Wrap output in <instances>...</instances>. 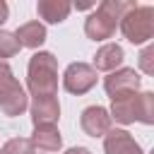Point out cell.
Returning <instances> with one entry per match:
<instances>
[{
  "instance_id": "6da1fadb",
  "label": "cell",
  "mask_w": 154,
  "mask_h": 154,
  "mask_svg": "<svg viewBox=\"0 0 154 154\" xmlns=\"http://www.w3.org/2000/svg\"><path fill=\"white\" fill-rule=\"evenodd\" d=\"M111 120L130 125L135 120L152 125L154 123V94L152 91H132V94H120L111 99Z\"/></svg>"
},
{
  "instance_id": "7a4b0ae2",
  "label": "cell",
  "mask_w": 154,
  "mask_h": 154,
  "mask_svg": "<svg viewBox=\"0 0 154 154\" xmlns=\"http://www.w3.org/2000/svg\"><path fill=\"white\" fill-rule=\"evenodd\" d=\"M132 7H135V2H125V0H103V2H99V7L84 22V34L91 41L111 38L116 34V26L120 24L123 14Z\"/></svg>"
},
{
  "instance_id": "3957f363",
  "label": "cell",
  "mask_w": 154,
  "mask_h": 154,
  "mask_svg": "<svg viewBox=\"0 0 154 154\" xmlns=\"http://www.w3.org/2000/svg\"><path fill=\"white\" fill-rule=\"evenodd\" d=\"M26 87L34 99L55 96L58 91V60L48 51H38L29 58L26 67Z\"/></svg>"
},
{
  "instance_id": "277c9868",
  "label": "cell",
  "mask_w": 154,
  "mask_h": 154,
  "mask_svg": "<svg viewBox=\"0 0 154 154\" xmlns=\"http://www.w3.org/2000/svg\"><path fill=\"white\" fill-rule=\"evenodd\" d=\"M120 31L135 46L147 43L154 36V7L135 5L132 10H128L123 14V19H120Z\"/></svg>"
},
{
  "instance_id": "5b68a950",
  "label": "cell",
  "mask_w": 154,
  "mask_h": 154,
  "mask_svg": "<svg viewBox=\"0 0 154 154\" xmlns=\"http://www.w3.org/2000/svg\"><path fill=\"white\" fill-rule=\"evenodd\" d=\"M0 108L5 116H22L29 108V96L14 75L0 82Z\"/></svg>"
},
{
  "instance_id": "8992f818",
  "label": "cell",
  "mask_w": 154,
  "mask_h": 154,
  "mask_svg": "<svg viewBox=\"0 0 154 154\" xmlns=\"http://www.w3.org/2000/svg\"><path fill=\"white\" fill-rule=\"evenodd\" d=\"M96 84V70L89 63H70L63 72V87L70 94H87Z\"/></svg>"
},
{
  "instance_id": "52a82bcc",
  "label": "cell",
  "mask_w": 154,
  "mask_h": 154,
  "mask_svg": "<svg viewBox=\"0 0 154 154\" xmlns=\"http://www.w3.org/2000/svg\"><path fill=\"white\" fill-rule=\"evenodd\" d=\"M140 82L142 79H140V75L132 67H118V70L108 72V77L103 79V89L113 99V96H120V94L140 91Z\"/></svg>"
},
{
  "instance_id": "ba28073f",
  "label": "cell",
  "mask_w": 154,
  "mask_h": 154,
  "mask_svg": "<svg viewBox=\"0 0 154 154\" xmlns=\"http://www.w3.org/2000/svg\"><path fill=\"white\" fill-rule=\"evenodd\" d=\"M79 125L89 137H103L111 130V116L103 106H89L79 116Z\"/></svg>"
},
{
  "instance_id": "9c48e42d",
  "label": "cell",
  "mask_w": 154,
  "mask_h": 154,
  "mask_svg": "<svg viewBox=\"0 0 154 154\" xmlns=\"http://www.w3.org/2000/svg\"><path fill=\"white\" fill-rule=\"evenodd\" d=\"M103 152L106 154H142V147L135 142V137L128 130L111 128L103 135Z\"/></svg>"
},
{
  "instance_id": "30bf717a",
  "label": "cell",
  "mask_w": 154,
  "mask_h": 154,
  "mask_svg": "<svg viewBox=\"0 0 154 154\" xmlns=\"http://www.w3.org/2000/svg\"><path fill=\"white\" fill-rule=\"evenodd\" d=\"M29 111H31L34 128H38V125H55V120L60 118V103H58L55 96H38V99H34Z\"/></svg>"
},
{
  "instance_id": "8fae6325",
  "label": "cell",
  "mask_w": 154,
  "mask_h": 154,
  "mask_svg": "<svg viewBox=\"0 0 154 154\" xmlns=\"http://www.w3.org/2000/svg\"><path fill=\"white\" fill-rule=\"evenodd\" d=\"M29 142L38 152H58L63 147V137H60V130L55 125H38V128H34V135H31Z\"/></svg>"
},
{
  "instance_id": "7c38bea8",
  "label": "cell",
  "mask_w": 154,
  "mask_h": 154,
  "mask_svg": "<svg viewBox=\"0 0 154 154\" xmlns=\"http://www.w3.org/2000/svg\"><path fill=\"white\" fill-rule=\"evenodd\" d=\"M123 58H125V53H123V48H120L118 43H103V46L96 51L91 67H94V70H103V72H113V70L120 67Z\"/></svg>"
},
{
  "instance_id": "4fadbf2b",
  "label": "cell",
  "mask_w": 154,
  "mask_h": 154,
  "mask_svg": "<svg viewBox=\"0 0 154 154\" xmlns=\"http://www.w3.org/2000/svg\"><path fill=\"white\" fill-rule=\"evenodd\" d=\"M70 10H72V5L65 2V0H38V5H36L38 17L46 19L48 24H60V22H65L67 14H70Z\"/></svg>"
},
{
  "instance_id": "5bb4252c",
  "label": "cell",
  "mask_w": 154,
  "mask_h": 154,
  "mask_svg": "<svg viewBox=\"0 0 154 154\" xmlns=\"http://www.w3.org/2000/svg\"><path fill=\"white\" fill-rule=\"evenodd\" d=\"M19 46H26V48H38L43 41H46V26L41 22H26L22 24L17 31H14Z\"/></svg>"
},
{
  "instance_id": "9a60e30c",
  "label": "cell",
  "mask_w": 154,
  "mask_h": 154,
  "mask_svg": "<svg viewBox=\"0 0 154 154\" xmlns=\"http://www.w3.org/2000/svg\"><path fill=\"white\" fill-rule=\"evenodd\" d=\"M19 41H17V36L12 34V31H5V29H0V58H12V55H17L19 53Z\"/></svg>"
},
{
  "instance_id": "2e32d148",
  "label": "cell",
  "mask_w": 154,
  "mask_h": 154,
  "mask_svg": "<svg viewBox=\"0 0 154 154\" xmlns=\"http://www.w3.org/2000/svg\"><path fill=\"white\" fill-rule=\"evenodd\" d=\"M0 154H31V142L24 137H12L0 147Z\"/></svg>"
},
{
  "instance_id": "e0dca14e",
  "label": "cell",
  "mask_w": 154,
  "mask_h": 154,
  "mask_svg": "<svg viewBox=\"0 0 154 154\" xmlns=\"http://www.w3.org/2000/svg\"><path fill=\"white\" fill-rule=\"evenodd\" d=\"M140 67L144 75H154V46H147L140 53Z\"/></svg>"
},
{
  "instance_id": "ac0fdd59",
  "label": "cell",
  "mask_w": 154,
  "mask_h": 154,
  "mask_svg": "<svg viewBox=\"0 0 154 154\" xmlns=\"http://www.w3.org/2000/svg\"><path fill=\"white\" fill-rule=\"evenodd\" d=\"M7 77H12V67H10L5 60H0V82L7 79Z\"/></svg>"
},
{
  "instance_id": "d6986e66",
  "label": "cell",
  "mask_w": 154,
  "mask_h": 154,
  "mask_svg": "<svg viewBox=\"0 0 154 154\" xmlns=\"http://www.w3.org/2000/svg\"><path fill=\"white\" fill-rule=\"evenodd\" d=\"M7 14H10V7H7V2H5V0H0V24H5V22H7Z\"/></svg>"
},
{
  "instance_id": "ffe728a7",
  "label": "cell",
  "mask_w": 154,
  "mask_h": 154,
  "mask_svg": "<svg viewBox=\"0 0 154 154\" xmlns=\"http://www.w3.org/2000/svg\"><path fill=\"white\" fill-rule=\"evenodd\" d=\"M65 154H91L87 147H72V149H67Z\"/></svg>"
},
{
  "instance_id": "44dd1931",
  "label": "cell",
  "mask_w": 154,
  "mask_h": 154,
  "mask_svg": "<svg viewBox=\"0 0 154 154\" xmlns=\"http://www.w3.org/2000/svg\"><path fill=\"white\" fill-rule=\"evenodd\" d=\"M89 7H94V5H91V2H79V5H77V10H89Z\"/></svg>"
}]
</instances>
